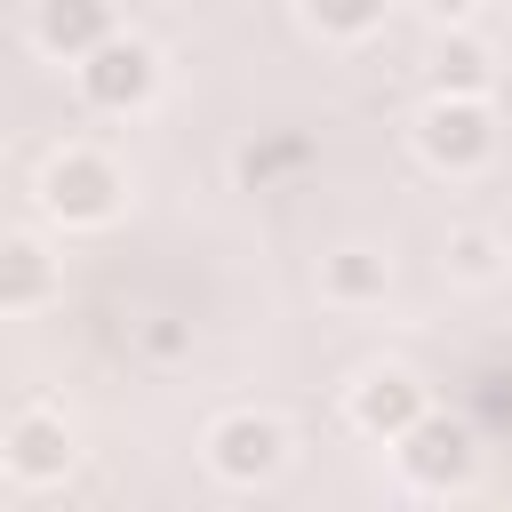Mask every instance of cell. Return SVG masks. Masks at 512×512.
<instances>
[{
    "instance_id": "obj_5",
    "label": "cell",
    "mask_w": 512,
    "mask_h": 512,
    "mask_svg": "<svg viewBox=\"0 0 512 512\" xmlns=\"http://www.w3.org/2000/svg\"><path fill=\"white\" fill-rule=\"evenodd\" d=\"M280 424L272 416H224L216 432H208V456H216V472L224 480H264V472H280Z\"/></svg>"
},
{
    "instance_id": "obj_15",
    "label": "cell",
    "mask_w": 512,
    "mask_h": 512,
    "mask_svg": "<svg viewBox=\"0 0 512 512\" xmlns=\"http://www.w3.org/2000/svg\"><path fill=\"white\" fill-rule=\"evenodd\" d=\"M416 8H432V16H464L472 0H416Z\"/></svg>"
},
{
    "instance_id": "obj_6",
    "label": "cell",
    "mask_w": 512,
    "mask_h": 512,
    "mask_svg": "<svg viewBox=\"0 0 512 512\" xmlns=\"http://www.w3.org/2000/svg\"><path fill=\"white\" fill-rule=\"evenodd\" d=\"M352 416H360V432H376V440H400V432L424 416V384H416L408 368H376V376H360V392H352Z\"/></svg>"
},
{
    "instance_id": "obj_7",
    "label": "cell",
    "mask_w": 512,
    "mask_h": 512,
    "mask_svg": "<svg viewBox=\"0 0 512 512\" xmlns=\"http://www.w3.org/2000/svg\"><path fill=\"white\" fill-rule=\"evenodd\" d=\"M0 456H8L16 480H64V464H72V432H64L56 416H16L8 440H0Z\"/></svg>"
},
{
    "instance_id": "obj_2",
    "label": "cell",
    "mask_w": 512,
    "mask_h": 512,
    "mask_svg": "<svg viewBox=\"0 0 512 512\" xmlns=\"http://www.w3.org/2000/svg\"><path fill=\"white\" fill-rule=\"evenodd\" d=\"M416 152H424L432 168H480V160L496 152L488 104H480V96H432L424 120H416Z\"/></svg>"
},
{
    "instance_id": "obj_12",
    "label": "cell",
    "mask_w": 512,
    "mask_h": 512,
    "mask_svg": "<svg viewBox=\"0 0 512 512\" xmlns=\"http://www.w3.org/2000/svg\"><path fill=\"white\" fill-rule=\"evenodd\" d=\"M304 16H312L320 32H336V40H352V32H368V24L384 16V0H304Z\"/></svg>"
},
{
    "instance_id": "obj_14",
    "label": "cell",
    "mask_w": 512,
    "mask_h": 512,
    "mask_svg": "<svg viewBox=\"0 0 512 512\" xmlns=\"http://www.w3.org/2000/svg\"><path fill=\"white\" fill-rule=\"evenodd\" d=\"M448 256H456V272H464V280H488V272H496V240H488V232H456V240H448Z\"/></svg>"
},
{
    "instance_id": "obj_4",
    "label": "cell",
    "mask_w": 512,
    "mask_h": 512,
    "mask_svg": "<svg viewBox=\"0 0 512 512\" xmlns=\"http://www.w3.org/2000/svg\"><path fill=\"white\" fill-rule=\"evenodd\" d=\"M40 200H48V216H64V224H104V216L120 208V168L96 160V152H64V160L40 176Z\"/></svg>"
},
{
    "instance_id": "obj_3",
    "label": "cell",
    "mask_w": 512,
    "mask_h": 512,
    "mask_svg": "<svg viewBox=\"0 0 512 512\" xmlns=\"http://www.w3.org/2000/svg\"><path fill=\"white\" fill-rule=\"evenodd\" d=\"M472 464H480V448H472V432H464L456 416H432V408H424V416L400 432V472H408L416 488H464Z\"/></svg>"
},
{
    "instance_id": "obj_1",
    "label": "cell",
    "mask_w": 512,
    "mask_h": 512,
    "mask_svg": "<svg viewBox=\"0 0 512 512\" xmlns=\"http://www.w3.org/2000/svg\"><path fill=\"white\" fill-rule=\"evenodd\" d=\"M152 88H160V56H152L144 40L104 32V40L80 56V96H88L96 112H136Z\"/></svg>"
},
{
    "instance_id": "obj_8",
    "label": "cell",
    "mask_w": 512,
    "mask_h": 512,
    "mask_svg": "<svg viewBox=\"0 0 512 512\" xmlns=\"http://www.w3.org/2000/svg\"><path fill=\"white\" fill-rule=\"evenodd\" d=\"M56 296V256L24 232L0 240V312H24V304H48Z\"/></svg>"
},
{
    "instance_id": "obj_13",
    "label": "cell",
    "mask_w": 512,
    "mask_h": 512,
    "mask_svg": "<svg viewBox=\"0 0 512 512\" xmlns=\"http://www.w3.org/2000/svg\"><path fill=\"white\" fill-rule=\"evenodd\" d=\"M304 160H312V144H304V136H280V144H256V152L240 160V176H248V184H272L280 168H304Z\"/></svg>"
},
{
    "instance_id": "obj_10",
    "label": "cell",
    "mask_w": 512,
    "mask_h": 512,
    "mask_svg": "<svg viewBox=\"0 0 512 512\" xmlns=\"http://www.w3.org/2000/svg\"><path fill=\"white\" fill-rule=\"evenodd\" d=\"M384 280H392V264H384L376 248H336V256H328V296H344V304L384 296Z\"/></svg>"
},
{
    "instance_id": "obj_9",
    "label": "cell",
    "mask_w": 512,
    "mask_h": 512,
    "mask_svg": "<svg viewBox=\"0 0 512 512\" xmlns=\"http://www.w3.org/2000/svg\"><path fill=\"white\" fill-rule=\"evenodd\" d=\"M104 32H112V0H40V48L88 56Z\"/></svg>"
},
{
    "instance_id": "obj_11",
    "label": "cell",
    "mask_w": 512,
    "mask_h": 512,
    "mask_svg": "<svg viewBox=\"0 0 512 512\" xmlns=\"http://www.w3.org/2000/svg\"><path fill=\"white\" fill-rule=\"evenodd\" d=\"M432 80H440V96H480L488 88V48L480 40H440Z\"/></svg>"
}]
</instances>
